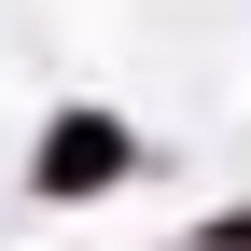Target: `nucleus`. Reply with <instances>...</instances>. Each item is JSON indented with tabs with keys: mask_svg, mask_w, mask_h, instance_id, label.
<instances>
[{
	"mask_svg": "<svg viewBox=\"0 0 251 251\" xmlns=\"http://www.w3.org/2000/svg\"><path fill=\"white\" fill-rule=\"evenodd\" d=\"M126 168H140V140H126L112 112H70L42 153H28V181H42V196H98V181H126Z\"/></svg>",
	"mask_w": 251,
	"mask_h": 251,
	"instance_id": "obj_1",
	"label": "nucleus"
},
{
	"mask_svg": "<svg viewBox=\"0 0 251 251\" xmlns=\"http://www.w3.org/2000/svg\"><path fill=\"white\" fill-rule=\"evenodd\" d=\"M209 251H251V209H237V224H209Z\"/></svg>",
	"mask_w": 251,
	"mask_h": 251,
	"instance_id": "obj_2",
	"label": "nucleus"
}]
</instances>
